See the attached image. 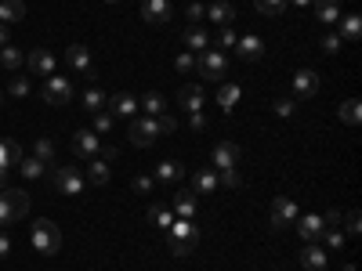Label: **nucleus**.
Instances as JSON below:
<instances>
[{"instance_id": "72a5a7b5", "label": "nucleus", "mask_w": 362, "mask_h": 271, "mask_svg": "<svg viewBox=\"0 0 362 271\" xmlns=\"http://www.w3.org/2000/svg\"><path fill=\"white\" fill-rule=\"evenodd\" d=\"M235 40H239V37H235V29L232 26H217V33H214V47H217V51H228V47H235Z\"/></svg>"}, {"instance_id": "a18cd8bd", "label": "nucleus", "mask_w": 362, "mask_h": 271, "mask_svg": "<svg viewBox=\"0 0 362 271\" xmlns=\"http://www.w3.org/2000/svg\"><path fill=\"white\" fill-rule=\"evenodd\" d=\"M319 47H323V51H326V55H337V51H341V37H337V33H326Z\"/></svg>"}, {"instance_id": "f257e3e1", "label": "nucleus", "mask_w": 362, "mask_h": 271, "mask_svg": "<svg viewBox=\"0 0 362 271\" xmlns=\"http://www.w3.org/2000/svg\"><path fill=\"white\" fill-rule=\"evenodd\" d=\"M29 243H33V250L44 253V257H55V253L62 250V232H58L55 221L44 217V221L33 225V232H29Z\"/></svg>"}, {"instance_id": "13d9d810", "label": "nucleus", "mask_w": 362, "mask_h": 271, "mask_svg": "<svg viewBox=\"0 0 362 271\" xmlns=\"http://www.w3.org/2000/svg\"><path fill=\"white\" fill-rule=\"evenodd\" d=\"M0 47H8V26H0Z\"/></svg>"}, {"instance_id": "a211bd4d", "label": "nucleus", "mask_w": 362, "mask_h": 271, "mask_svg": "<svg viewBox=\"0 0 362 271\" xmlns=\"http://www.w3.org/2000/svg\"><path fill=\"white\" fill-rule=\"evenodd\" d=\"M311 8H316V22H323V26L341 22V0H311Z\"/></svg>"}, {"instance_id": "2eb2a0df", "label": "nucleus", "mask_w": 362, "mask_h": 271, "mask_svg": "<svg viewBox=\"0 0 362 271\" xmlns=\"http://www.w3.org/2000/svg\"><path fill=\"white\" fill-rule=\"evenodd\" d=\"M192 192H199V196H214L217 192V170L214 167H199L192 174Z\"/></svg>"}, {"instance_id": "ea45409f", "label": "nucleus", "mask_w": 362, "mask_h": 271, "mask_svg": "<svg viewBox=\"0 0 362 271\" xmlns=\"http://www.w3.org/2000/svg\"><path fill=\"white\" fill-rule=\"evenodd\" d=\"M174 69H178L181 76H188V73L196 69V55H192V51H181V55L174 58Z\"/></svg>"}, {"instance_id": "6e6d98bb", "label": "nucleus", "mask_w": 362, "mask_h": 271, "mask_svg": "<svg viewBox=\"0 0 362 271\" xmlns=\"http://www.w3.org/2000/svg\"><path fill=\"white\" fill-rule=\"evenodd\" d=\"M11 253V239H8V232H0V261H4Z\"/></svg>"}, {"instance_id": "4d7b16f0", "label": "nucleus", "mask_w": 362, "mask_h": 271, "mask_svg": "<svg viewBox=\"0 0 362 271\" xmlns=\"http://www.w3.org/2000/svg\"><path fill=\"white\" fill-rule=\"evenodd\" d=\"M98 156H102V159H105V163H113V159H116V156H120V152H116V149H113V145H109V149H98Z\"/></svg>"}, {"instance_id": "680f3d73", "label": "nucleus", "mask_w": 362, "mask_h": 271, "mask_svg": "<svg viewBox=\"0 0 362 271\" xmlns=\"http://www.w3.org/2000/svg\"><path fill=\"white\" fill-rule=\"evenodd\" d=\"M0 105H4V94H0Z\"/></svg>"}, {"instance_id": "39448f33", "label": "nucleus", "mask_w": 362, "mask_h": 271, "mask_svg": "<svg viewBox=\"0 0 362 271\" xmlns=\"http://www.w3.org/2000/svg\"><path fill=\"white\" fill-rule=\"evenodd\" d=\"M55 188H58L62 196H80V192H84L80 170H76V167H58V170H55Z\"/></svg>"}, {"instance_id": "4c0bfd02", "label": "nucleus", "mask_w": 362, "mask_h": 271, "mask_svg": "<svg viewBox=\"0 0 362 271\" xmlns=\"http://www.w3.org/2000/svg\"><path fill=\"white\" fill-rule=\"evenodd\" d=\"M235 98H239V87H235V84H225L221 91H217V105H221V109H232Z\"/></svg>"}, {"instance_id": "aec40b11", "label": "nucleus", "mask_w": 362, "mask_h": 271, "mask_svg": "<svg viewBox=\"0 0 362 271\" xmlns=\"http://www.w3.org/2000/svg\"><path fill=\"white\" fill-rule=\"evenodd\" d=\"M301 268H305V271H323V268H326V250H323L319 243H308V246L301 250Z\"/></svg>"}, {"instance_id": "5fc2aeb1", "label": "nucleus", "mask_w": 362, "mask_h": 271, "mask_svg": "<svg viewBox=\"0 0 362 271\" xmlns=\"http://www.w3.org/2000/svg\"><path fill=\"white\" fill-rule=\"evenodd\" d=\"M188 123H192V131H207V116H203V113H192Z\"/></svg>"}, {"instance_id": "2f4dec72", "label": "nucleus", "mask_w": 362, "mask_h": 271, "mask_svg": "<svg viewBox=\"0 0 362 271\" xmlns=\"http://www.w3.org/2000/svg\"><path fill=\"white\" fill-rule=\"evenodd\" d=\"M141 109H145V116L156 120V116H163V113H167V102H163V94H160V91H149L145 98H141Z\"/></svg>"}, {"instance_id": "b1692460", "label": "nucleus", "mask_w": 362, "mask_h": 271, "mask_svg": "<svg viewBox=\"0 0 362 271\" xmlns=\"http://www.w3.org/2000/svg\"><path fill=\"white\" fill-rule=\"evenodd\" d=\"M181 44L188 47V51H203V47H210V37H207V29H199L196 22L181 33Z\"/></svg>"}, {"instance_id": "4468645a", "label": "nucleus", "mask_w": 362, "mask_h": 271, "mask_svg": "<svg viewBox=\"0 0 362 271\" xmlns=\"http://www.w3.org/2000/svg\"><path fill=\"white\" fill-rule=\"evenodd\" d=\"M239 145H232V141H221V145H214V167L217 170H232L235 163H239Z\"/></svg>"}, {"instance_id": "473e14b6", "label": "nucleus", "mask_w": 362, "mask_h": 271, "mask_svg": "<svg viewBox=\"0 0 362 271\" xmlns=\"http://www.w3.org/2000/svg\"><path fill=\"white\" fill-rule=\"evenodd\" d=\"M87 181L91 185H109V163H105V159H91V167H87Z\"/></svg>"}, {"instance_id": "5701e85b", "label": "nucleus", "mask_w": 362, "mask_h": 271, "mask_svg": "<svg viewBox=\"0 0 362 271\" xmlns=\"http://www.w3.org/2000/svg\"><path fill=\"white\" fill-rule=\"evenodd\" d=\"M80 105H84V113L94 116V113H102V109L109 105V94H105L102 87H87V91H84V98H80Z\"/></svg>"}, {"instance_id": "0e129e2a", "label": "nucleus", "mask_w": 362, "mask_h": 271, "mask_svg": "<svg viewBox=\"0 0 362 271\" xmlns=\"http://www.w3.org/2000/svg\"><path fill=\"white\" fill-rule=\"evenodd\" d=\"M323 271H326V268H323Z\"/></svg>"}, {"instance_id": "603ef678", "label": "nucleus", "mask_w": 362, "mask_h": 271, "mask_svg": "<svg viewBox=\"0 0 362 271\" xmlns=\"http://www.w3.org/2000/svg\"><path fill=\"white\" fill-rule=\"evenodd\" d=\"M4 225H15V217H11V210H8L4 196H0V228H4Z\"/></svg>"}, {"instance_id": "6ab92c4d", "label": "nucleus", "mask_w": 362, "mask_h": 271, "mask_svg": "<svg viewBox=\"0 0 362 271\" xmlns=\"http://www.w3.org/2000/svg\"><path fill=\"white\" fill-rule=\"evenodd\" d=\"M22 163V145L19 141H11V138H4L0 141V174H8L11 167H19Z\"/></svg>"}, {"instance_id": "f03ea898", "label": "nucleus", "mask_w": 362, "mask_h": 271, "mask_svg": "<svg viewBox=\"0 0 362 271\" xmlns=\"http://www.w3.org/2000/svg\"><path fill=\"white\" fill-rule=\"evenodd\" d=\"M127 138H131V145L138 149H149L156 138H160V123H156L152 116H134L131 127H127Z\"/></svg>"}, {"instance_id": "0eeeda50", "label": "nucleus", "mask_w": 362, "mask_h": 271, "mask_svg": "<svg viewBox=\"0 0 362 271\" xmlns=\"http://www.w3.org/2000/svg\"><path fill=\"white\" fill-rule=\"evenodd\" d=\"M66 66L73 73H84L87 80H94V62H91V51H87L84 44H73L69 51H66Z\"/></svg>"}, {"instance_id": "49530a36", "label": "nucleus", "mask_w": 362, "mask_h": 271, "mask_svg": "<svg viewBox=\"0 0 362 271\" xmlns=\"http://www.w3.org/2000/svg\"><path fill=\"white\" fill-rule=\"evenodd\" d=\"M156 123H160V134H174V131H178V120H174V116H167V113H163V116H156Z\"/></svg>"}, {"instance_id": "bb28decb", "label": "nucleus", "mask_w": 362, "mask_h": 271, "mask_svg": "<svg viewBox=\"0 0 362 271\" xmlns=\"http://www.w3.org/2000/svg\"><path fill=\"white\" fill-rule=\"evenodd\" d=\"M185 178V167L178 159H163L160 167H156V181H181Z\"/></svg>"}, {"instance_id": "9d476101", "label": "nucleus", "mask_w": 362, "mask_h": 271, "mask_svg": "<svg viewBox=\"0 0 362 271\" xmlns=\"http://www.w3.org/2000/svg\"><path fill=\"white\" fill-rule=\"evenodd\" d=\"M319 91V73L316 69H297L293 73V94L297 98H311Z\"/></svg>"}, {"instance_id": "052dcab7", "label": "nucleus", "mask_w": 362, "mask_h": 271, "mask_svg": "<svg viewBox=\"0 0 362 271\" xmlns=\"http://www.w3.org/2000/svg\"><path fill=\"white\" fill-rule=\"evenodd\" d=\"M0 188H8V174H0Z\"/></svg>"}, {"instance_id": "09e8293b", "label": "nucleus", "mask_w": 362, "mask_h": 271, "mask_svg": "<svg viewBox=\"0 0 362 271\" xmlns=\"http://www.w3.org/2000/svg\"><path fill=\"white\" fill-rule=\"evenodd\" d=\"M192 239H174V257H188V253H192Z\"/></svg>"}, {"instance_id": "3c124183", "label": "nucleus", "mask_w": 362, "mask_h": 271, "mask_svg": "<svg viewBox=\"0 0 362 271\" xmlns=\"http://www.w3.org/2000/svg\"><path fill=\"white\" fill-rule=\"evenodd\" d=\"M344 221H348V235H359V232H362V217H359V210H352Z\"/></svg>"}, {"instance_id": "6e6552de", "label": "nucleus", "mask_w": 362, "mask_h": 271, "mask_svg": "<svg viewBox=\"0 0 362 271\" xmlns=\"http://www.w3.org/2000/svg\"><path fill=\"white\" fill-rule=\"evenodd\" d=\"M98 149H102V141H98V134H94V131H76L73 134V152L80 159H94V156H98Z\"/></svg>"}, {"instance_id": "c85d7f7f", "label": "nucleus", "mask_w": 362, "mask_h": 271, "mask_svg": "<svg viewBox=\"0 0 362 271\" xmlns=\"http://www.w3.org/2000/svg\"><path fill=\"white\" fill-rule=\"evenodd\" d=\"M149 221H152L156 228H170V225H174V210L163 206V203H152L149 206Z\"/></svg>"}, {"instance_id": "1a4fd4ad", "label": "nucleus", "mask_w": 362, "mask_h": 271, "mask_svg": "<svg viewBox=\"0 0 362 271\" xmlns=\"http://www.w3.org/2000/svg\"><path fill=\"white\" fill-rule=\"evenodd\" d=\"M293 225H297V235H301L305 243H316V239H323V232H326L319 214H305V217H297Z\"/></svg>"}, {"instance_id": "e433bc0d", "label": "nucleus", "mask_w": 362, "mask_h": 271, "mask_svg": "<svg viewBox=\"0 0 362 271\" xmlns=\"http://www.w3.org/2000/svg\"><path fill=\"white\" fill-rule=\"evenodd\" d=\"M0 66H4V69H19L22 66V51H19V47H0Z\"/></svg>"}, {"instance_id": "9b49d317", "label": "nucleus", "mask_w": 362, "mask_h": 271, "mask_svg": "<svg viewBox=\"0 0 362 271\" xmlns=\"http://www.w3.org/2000/svg\"><path fill=\"white\" fill-rule=\"evenodd\" d=\"M178 102L181 109H188V113H203V102H207V91H203L199 84H185L178 91Z\"/></svg>"}, {"instance_id": "a878e982", "label": "nucleus", "mask_w": 362, "mask_h": 271, "mask_svg": "<svg viewBox=\"0 0 362 271\" xmlns=\"http://www.w3.org/2000/svg\"><path fill=\"white\" fill-rule=\"evenodd\" d=\"M337 26H341V33H337V37H341V40H348V44H355V40L362 37V19H359V15H344Z\"/></svg>"}, {"instance_id": "7c9ffc66", "label": "nucleus", "mask_w": 362, "mask_h": 271, "mask_svg": "<svg viewBox=\"0 0 362 271\" xmlns=\"http://www.w3.org/2000/svg\"><path fill=\"white\" fill-rule=\"evenodd\" d=\"M337 116H341V123H348V127H359V120H362V105H359V98H348V102H341Z\"/></svg>"}, {"instance_id": "f8f14e48", "label": "nucleus", "mask_w": 362, "mask_h": 271, "mask_svg": "<svg viewBox=\"0 0 362 271\" xmlns=\"http://www.w3.org/2000/svg\"><path fill=\"white\" fill-rule=\"evenodd\" d=\"M141 19H145L149 26L170 22V4H167V0H145V4H141Z\"/></svg>"}, {"instance_id": "4be33fe9", "label": "nucleus", "mask_w": 362, "mask_h": 271, "mask_svg": "<svg viewBox=\"0 0 362 271\" xmlns=\"http://www.w3.org/2000/svg\"><path fill=\"white\" fill-rule=\"evenodd\" d=\"M235 47H239V58L243 62H257L264 55V40L261 37H239V40H235Z\"/></svg>"}, {"instance_id": "393cba45", "label": "nucleus", "mask_w": 362, "mask_h": 271, "mask_svg": "<svg viewBox=\"0 0 362 271\" xmlns=\"http://www.w3.org/2000/svg\"><path fill=\"white\" fill-rule=\"evenodd\" d=\"M207 19L217 22V26H232V22H235V8L225 4V0H214V4L207 8Z\"/></svg>"}, {"instance_id": "c9c22d12", "label": "nucleus", "mask_w": 362, "mask_h": 271, "mask_svg": "<svg viewBox=\"0 0 362 271\" xmlns=\"http://www.w3.org/2000/svg\"><path fill=\"white\" fill-rule=\"evenodd\" d=\"M170 228H174V239H192V243H199V228L192 225V221H174V225H170Z\"/></svg>"}, {"instance_id": "f704fd0d", "label": "nucleus", "mask_w": 362, "mask_h": 271, "mask_svg": "<svg viewBox=\"0 0 362 271\" xmlns=\"http://www.w3.org/2000/svg\"><path fill=\"white\" fill-rule=\"evenodd\" d=\"M254 8L264 15V19H279L287 11V0H254Z\"/></svg>"}, {"instance_id": "c03bdc74", "label": "nucleus", "mask_w": 362, "mask_h": 271, "mask_svg": "<svg viewBox=\"0 0 362 271\" xmlns=\"http://www.w3.org/2000/svg\"><path fill=\"white\" fill-rule=\"evenodd\" d=\"M131 188L138 196H152V178H149V174H138V178L131 181Z\"/></svg>"}, {"instance_id": "cd10ccee", "label": "nucleus", "mask_w": 362, "mask_h": 271, "mask_svg": "<svg viewBox=\"0 0 362 271\" xmlns=\"http://www.w3.org/2000/svg\"><path fill=\"white\" fill-rule=\"evenodd\" d=\"M174 214L185 217V221H192L196 217V192H178L174 196Z\"/></svg>"}, {"instance_id": "864d4df0", "label": "nucleus", "mask_w": 362, "mask_h": 271, "mask_svg": "<svg viewBox=\"0 0 362 271\" xmlns=\"http://www.w3.org/2000/svg\"><path fill=\"white\" fill-rule=\"evenodd\" d=\"M203 15H207V8H203V4H196V0H192V4H188V19H192V22H199Z\"/></svg>"}, {"instance_id": "f3484780", "label": "nucleus", "mask_w": 362, "mask_h": 271, "mask_svg": "<svg viewBox=\"0 0 362 271\" xmlns=\"http://www.w3.org/2000/svg\"><path fill=\"white\" fill-rule=\"evenodd\" d=\"M4 203L15 221H22L29 214V192H22V188H4Z\"/></svg>"}, {"instance_id": "58836bf2", "label": "nucleus", "mask_w": 362, "mask_h": 271, "mask_svg": "<svg viewBox=\"0 0 362 271\" xmlns=\"http://www.w3.org/2000/svg\"><path fill=\"white\" fill-rule=\"evenodd\" d=\"M113 113H105V109H102V113H94V134H109V131H113Z\"/></svg>"}, {"instance_id": "dca6fc26", "label": "nucleus", "mask_w": 362, "mask_h": 271, "mask_svg": "<svg viewBox=\"0 0 362 271\" xmlns=\"http://www.w3.org/2000/svg\"><path fill=\"white\" fill-rule=\"evenodd\" d=\"M109 113L113 116H138V102H134V94H127V91H120V94H113V98H109Z\"/></svg>"}, {"instance_id": "7ed1b4c3", "label": "nucleus", "mask_w": 362, "mask_h": 271, "mask_svg": "<svg viewBox=\"0 0 362 271\" xmlns=\"http://www.w3.org/2000/svg\"><path fill=\"white\" fill-rule=\"evenodd\" d=\"M196 69H199L203 80H225L228 58H225V51H203V55L196 58Z\"/></svg>"}, {"instance_id": "37998d69", "label": "nucleus", "mask_w": 362, "mask_h": 271, "mask_svg": "<svg viewBox=\"0 0 362 271\" xmlns=\"http://www.w3.org/2000/svg\"><path fill=\"white\" fill-rule=\"evenodd\" d=\"M217 185H225V188H239L243 181H239V170H221V174H217Z\"/></svg>"}, {"instance_id": "a19ab883", "label": "nucleus", "mask_w": 362, "mask_h": 271, "mask_svg": "<svg viewBox=\"0 0 362 271\" xmlns=\"http://www.w3.org/2000/svg\"><path fill=\"white\" fill-rule=\"evenodd\" d=\"M323 239H326V246H323V250H341L348 235H344L341 228H326V232H323Z\"/></svg>"}, {"instance_id": "8fccbe9b", "label": "nucleus", "mask_w": 362, "mask_h": 271, "mask_svg": "<svg viewBox=\"0 0 362 271\" xmlns=\"http://www.w3.org/2000/svg\"><path fill=\"white\" fill-rule=\"evenodd\" d=\"M293 109H297V105H293L290 98H279V102H275V116L287 120V116H293Z\"/></svg>"}, {"instance_id": "c756f323", "label": "nucleus", "mask_w": 362, "mask_h": 271, "mask_svg": "<svg viewBox=\"0 0 362 271\" xmlns=\"http://www.w3.org/2000/svg\"><path fill=\"white\" fill-rule=\"evenodd\" d=\"M19 170H22V178H29V181H40L44 174H47V163H40L37 156H22Z\"/></svg>"}, {"instance_id": "bf43d9fd", "label": "nucleus", "mask_w": 362, "mask_h": 271, "mask_svg": "<svg viewBox=\"0 0 362 271\" xmlns=\"http://www.w3.org/2000/svg\"><path fill=\"white\" fill-rule=\"evenodd\" d=\"M287 4H297V8H308L311 0H287Z\"/></svg>"}, {"instance_id": "79ce46f5", "label": "nucleus", "mask_w": 362, "mask_h": 271, "mask_svg": "<svg viewBox=\"0 0 362 271\" xmlns=\"http://www.w3.org/2000/svg\"><path fill=\"white\" fill-rule=\"evenodd\" d=\"M37 159H40V163H51V159H55V141L40 138L37 141Z\"/></svg>"}, {"instance_id": "20e7f679", "label": "nucleus", "mask_w": 362, "mask_h": 271, "mask_svg": "<svg viewBox=\"0 0 362 271\" xmlns=\"http://www.w3.org/2000/svg\"><path fill=\"white\" fill-rule=\"evenodd\" d=\"M44 102L47 105H69L73 102V80H66V76H47L44 80Z\"/></svg>"}, {"instance_id": "e2e57ef3", "label": "nucleus", "mask_w": 362, "mask_h": 271, "mask_svg": "<svg viewBox=\"0 0 362 271\" xmlns=\"http://www.w3.org/2000/svg\"><path fill=\"white\" fill-rule=\"evenodd\" d=\"M105 4H116V0H105Z\"/></svg>"}, {"instance_id": "de8ad7c7", "label": "nucleus", "mask_w": 362, "mask_h": 271, "mask_svg": "<svg viewBox=\"0 0 362 271\" xmlns=\"http://www.w3.org/2000/svg\"><path fill=\"white\" fill-rule=\"evenodd\" d=\"M8 91L15 94V98H26V94H29V80H11Z\"/></svg>"}, {"instance_id": "ddd939ff", "label": "nucleus", "mask_w": 362, "mask_h": 271, "mask_svg": "<svg viewBox=\"0 0 362 271\" xmlns=\"http://www.w3.org/2000/svg\"><path fill=\"white\" fill-rule=\"evenodd\" d=\"M55 66H58V62H55V55L51 51H44V47H40V51H29V73H37V76H55Z\"/></svg>"}, {"instance_id": "423d86ee", "label": "nucleus", "mask_w": 362, "mask_h": 271, "mask_svg": "<svg viewBox=\"0 0 362 271\" xmlns=\"http://www.w3.org/2000/svg\"><path fill=\"white\" fill-rule=\"evenodd\" d=\"M297 217H301V214H297V203L290 196H275V203H272V228H287V225H293Z\"/></svg>"}, {"instance_id": "412c9836", "label": "nucleus", "mask_w": 362, "mask_h": 271, "mask_svg": "<svg viewBox=\"0 0 362 271\" xmlns=\"http://www.w3.org/2000/svg\"><path fill=\"white\" fill-rule=\"evenodd\" d=\"M26 19V4L22 0H0V26H15Z\"/></svg>"}]
</instances>
